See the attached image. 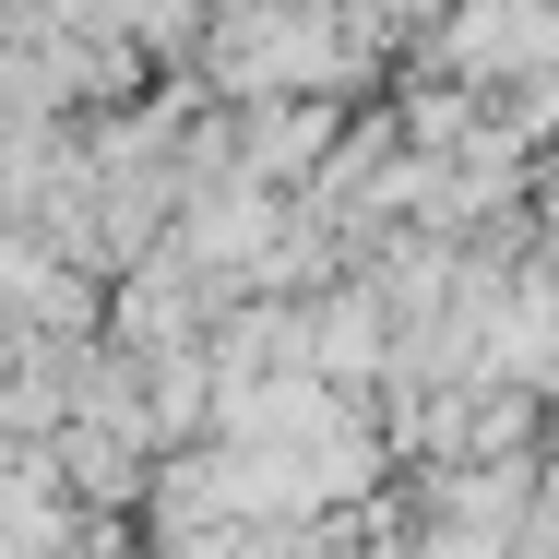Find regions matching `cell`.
<instances>
[{
    "instance_id": "cell-1",
    "label": "cell",
    "mask_w": 559,
    "mask_h": 559,
    "mask_svg": "<svg viewBox=\"0 0 559 559\" xmlns=\"http://www.w3.org/2000/svg\"><path fill=\"white\" fill-rule=\"evenodd\" d=\"M452 60H464V72H548L559 60V12L548 0H476V12L452 24Z\"/></svg>"
},
{
    "instance_id": "cell-2",
    "label": "cell",
    "mask_w": 559,
    "mask_h": 559,
    "mask_svg": "<svg viewBox=\"0 0 559 559\" xmlns=\"http://www.w3.org/2000/svg\"><path fill=\"white\" fill-rule=\"evenodd\" d=\"M536 203H548V215H559V155H548V167H536Z\"/></svg>"
}]
</instances>
